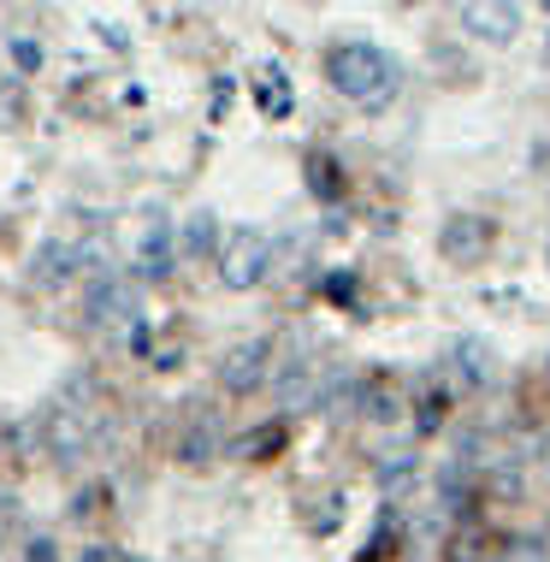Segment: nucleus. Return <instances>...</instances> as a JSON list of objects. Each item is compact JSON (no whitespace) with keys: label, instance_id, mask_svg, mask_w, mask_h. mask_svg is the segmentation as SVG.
I'll use <instances>...</instances> for the list:
<instances>
[{"label":"nucleus","instance_id":"f257e3e1","mask_svg":"<svg viewBox=\"0 0 550 562\" xmlns=\"http://www.w3.org/2000/svg\"><path fill=\"white\" fill-rule=\"evenodd\" d=\"M326 71H332V83H338V95H349L367 113L391 108L396 89H403V66H396L385 48H373V42H344V48H332Z\"/></svg>","mask_w":550,"mask_h":562},{"label":"nucleus","instance_id":"f03ea898","mask_svg":"<svg viewBox=\"0 0 550 562\" xmlns=\"http://www.w3.org/2000/svg\"><path fill=\"white\" fill-rule=\"evenodd\" d=\"M272 272V243L267 232H237L232 243H225L220 255V279L232 284V291H249V284H261Z\"/></svg>","mask_w":550,"mask_h":562},{"label":"nucleus","instance_id":"7ed1b4c3","mask_svg":"<svg viewBox=\"0 0 550 562\" xmlns=\"http://www.w3.org/2000/svg\"><path fill=\"white\" fill-rule=\"evenodd\" d=\"M267 361H272V344H267V338H249V344L225 349V361H220V385L232 391V397H249V391H261V385H267Z\"/></svg>","mask_w":550,"mask_h":562},{"label":"nucleus","instance_id":"20e7f679","mask_svg":"<svg viewBox=\"0 0 550 562\" xmlns=\"http://www.w3.org/2000/svg\"><path fill=\"white\" fill-rule=\"evenodd\" d=\"M485 249H492V225L480 214H456V220H445V232H438V255H445L450 267H473Z\"/></svg>","mask_w":550,"mask_h":562},{"label":"nucleus","instance_id":"39448f33","mask_svg":"<svg viewBox=\"0 0 550 562\" xmlns=\"http://www.w3.org/2000/svg\"><path fill=\"white\" fill-rule=\"evenodd\" d=\"M131 314H136V284L131 279L106 272V279L89 284V296H83V321L89 326H113V321H131Z\"/></svg>","mask_w":550,"mask_h":562},{"label":"nucleus","instance_id":"423d86ee","mask_svg":"<svg viewBox=\"0 0 550 562\" xmlns=\"http://www.w3.org/2000/svg\"><path fill=\"white\" fill-rule=\"evenodd\" d=\"M78 267H83V249H78V243H59V237H48L36 255H30V279H36L42 291H59Z\"/></svg>","mask_w":550,"mask_h":562},{"label":"nucleus","instance_id":"0eeeda50","mask_svg":"<svg viewBox=\"0 0 550 562\" xmlns=\"http://www.w3.org/2000/svg\"><path fill=\"white\" fill-rule=\"evenodd\" d=\"M462 24H468V36H480V42H492V48H503V42H515V30H521V12L515 7H497V0H473V7H462Z\"/></svg>","mask_w":550,"mask_h":562},{"label":"nucleus","instance_id":"6e6552de","mask_svg":"<svg viewBox=\"0 0 550 562\" xmlns=\"http://www.w3.org/2000/svg\"><path fill=\"white\" fill-rule=\"evenodd\" d=\"M178 261V243H172V225H166L160 214L148 220V232H143V249H136V272L143 279H166Z\"/></svg>","mask_w":550,"mask_h":562},{"label":"nucleus","instance_id":"1a4fd4ad","mask_svg":"<svg viewBox=\"0 0 550 562\" xmlns=\"http://www.w3.org/2000/svg\"><path fill=\"white\" fill-rule=\"evenodd\" d=\"M48 445H54L59 462H71V456L89 450V415L83 408H54L48 415Z\"/></svg>","mask_w":550,"mask_h":562},{"label":"nucleus","instance_id":"9d476101","mask_svg":"<svg viewBox=\"0 0 550 562\" xmlns=\"http://www.w3.org/2000/svg\"><path fill=\"white\" fill-rule=\"evenodd\" d=\"M468 504H473V468H468V456H450V462L438 468V509L468 515Z\"/></svg>","mask_w":550,"mask_h":562},{"label":"nucleus","instance_id":"9b49d317","mask_svg":"<svg viewBox=\"0 0 550 562\" xmlns=\"http://www.w3.org/2000/svg\"><path fill=\"white\" fill-rule=\"evenodd\" d=\"M319 391H314V361H284V373H279V408H302V403H314Z\"/></svg>","mask_w":550,"mask_h":562},{"label":"nucleus","instance_id":"f8f14e48","mask_svg":"<svg viewBox=\"0 0 550 562\" xmlns=\"http://www.w3.org/2000/svg\"><path fill=\"white\" fill-rule=\"evenodd\" d=\"M213 249H220V220H213L207 207H202V214L183 220V243H178V255H190V261H207Z\"/></svg>","mask_w":550,"mask_h":562},{"label":"nucleus","instance_id":"ddd939ff","mask_svg":"<svg viewBox=\"0 0 550 562\" xmlns=\"http://www.w3.org/2000/svg\"><path fill=\"white\" fill-rule=\"evenodd\" d=\"M456 361H462V373L473 379V385H492V379H497V349L485 338H462V344H456Z\"/></svg>","mask_w":550,"mask_h":562},{"label":"nucleus","instance_id":"4468645a","mask_svg":"<svg viewBox=\"0 0 550 562\" xmlns=\"http://www.w3.org/2000/svg\"><path fill=\"white\" fill-rule=\"evenodd\" d=\"M373 480L385 485V492H408V480H415V456L408 450H396V456H379V468H373Z\"/></svg>","mask_w":550,"mask_h":562},{"label":"nucleus","instance_id":"2eb2a0df","mask_svg":"<svg viewBox=\"0 0 550 562\" xmlns=\"http://www.w3.org/2000/svg\"><path fill=\"white\" fill-rule=\"evenodd\" d=\"M213 450H220V427H213V420H202V427H190V432H183V445H178L183 462H207Z\"/></svg>","mask_w":550,"mask_h":562},{"label":"nucleus","instance_id":"dca6fc26","mask_svg":"<svg viewBox=\"0 0 550 562\" xmlns=\"http://www.w3.org/2000/svg\"><path fill=\"white\" fill-rule=\"evenodd\" d=\"M308 190L319 195V202L338 195V166H332V155H308Z\"/></svg>","mask_w":550,"mask_h":562},{"label":"nucleus","instance_id":"f3484780","mask_svg":"<svg viewBox=\"0 0 550 562\" xmlns=\"http://www.w3.org/2000/svg\"><path fill=\"white\" fill-rule=\"evenodd\" d=\"M361 408H367V420H396V391H385V385H367L361 391Z\"/></svg>","mask_w":550,"mask_h":562},{"label":"nucleus","instance_id":"a211bd4d","mask_svg":"<svg viewBox=\"0 0 550 562\" xmlns=\"http://www.w3.org/2000/svg\"><path fill=\"white\" fill-rule=\"evenodd\" d=\"M497 562H550V551H545V539H509V544H503V551H497Z\"/></svg>","mask_w":550,"mask_h":562},{"label":"nucleus","instance_id":"6ab92c4d","mask_svg":"<svg viewBox=\"0 0 550 562\" xmlns=\"http://www.w3.org/2000/svg\"><path fill=\"white\" fill-rule=\"evenodd\" d=\"M261 108H267L272 119L290 113V95H284V78H279V71H267V78H261Z\"/></svg>","mask_w":550,"mask_h":562},{"label":"nucleus","instance_id":"aec40b11","mask_svg":"<svg viewBox=\"0 0 550 562\" xmlns=\"http://www.w3.org/2000/svg\"><path fill=\"white\" fill-rule=\"evenodd\" d=\"M445 391H426V397H420V415H415V427L420 432H433V427H445Z\"/></svg>","mask_w":550,"mask_h":562},{"label":"nucleus","instance_id":"412c9836","mask_svg":"<svg viewBox=\"0 0 550 562\" xmlns=\"http://www.w3.org/2000/svg\"><path fill=\"white\" fill-rule=\"evenodd\" d=\"M279 427H261V432H249V438H243V445H237V456H261V450H279Z\"/></svg>","mask_w":550,"mask_h":562},{"label":"nucleus","instance_id":"4be33fe9","mask_svg":"<svg viewBox=\"0 0 550 562\" xmlns=\"http://www.w3.org/2000/svg\"><path fill=\"white\" fill-rule=\"evenodd\" d=\"M12 66H19V71H36V66H42V48H36V42H12Z\"/></svg>","mask_w":550,"mask_h":562},{"label":"nucleus","instance_id":"5701e85b","mask_svg":"<svg viewBox=\"0 0 550 562\" xmlns=\"http://www.w3.org/2000/svg\"><path fill=\"white\" fill-rule=\"evenodd\" d=\"M24 562H59V557H54V539H30Z\"/></svg>","mask_w":550,"mask_h":562},{"label":"nucleus","instance_id":"b1692460","mask_svg":"<svg viewBox=\"0 0 550 562\" xmlns=\"http://www.w3.org/2000/svg\"><path fill=\"white\" fill-rule=\"evenodd\" d=\"M326 291L338 296V302H349V296H356V279H349V272H338V279H326Z\"/></svg>","mask_w":550,"mask_h":562},{"label":"nucleus","instance_id":"393cba45","mask_svg":"<svg viewBox=\"0 0 550 562\" xmlns=\"http://www.w3.org/2000/svg\"><path fill=\"white\" fill-rule=\"evenodd\" d=\"M78 562H131V557H119V551H106V544H96V551H83Z\"/></svg>","mask_w":550,"mask_h":562}]
</instances>
